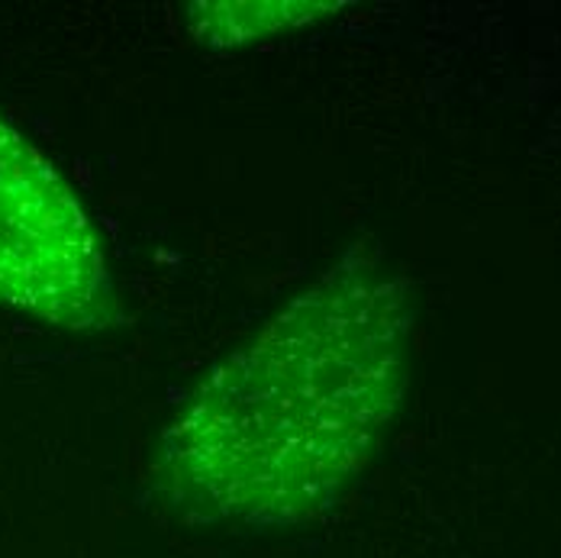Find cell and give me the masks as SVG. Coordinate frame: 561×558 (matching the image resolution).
Listing matches in <instances>:
<instances>
[{
    "instance_id": "obj_1",
    "label": "cell",
    "mask_w": 561,
    "mask_h": 558,
    "mask_svg": "<svg viewBox=\"0 0 561 558\" xmlns=\"http://www.w3.org/2000/svg\"><path fill=\"white\" fill-rule=\"evenodd\" d=\"M413 297L348 249L217 362L162 433L156 488L194 526L290 529L368 468L410 378Z\"/></svg>"
},
{
    "instance_id": "obj_2",
    "label": "cell",
    "mask_w": 561,
    "mask_h": 558,
    "mask_svg": "<svg viewBox=\"0 0 561 558\" xmlns=\"http://www.w3.org/2000/svg\"><path fill=\"white\" fill-rule=\"evenodd\" d=\"M0 307L71 333L123 323L101 232L75 187L0 113Z\"/></svg>"
},
{
    "instance_id": "obj_3",
    "label": "cell",
    "mask_w": 561,
    "mask_h": 558,
    "mask_svg": "<svg viewBox=\"0 0 561 558\" xmlns=\"http://www.w3.org/2000/svg\"><path fill=\"white\" fill-rule=\"evenodd\" d=\"M342 3H191L187 30L197 43L214 49L249 46L268 36H280L300 26H313L327 16H336Z\"/></svg>"
}]
</instances>
